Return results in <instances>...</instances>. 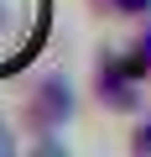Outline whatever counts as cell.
<instances>
[{"label":"cell","mask_w":151,"mask_h":157,"mask_svg":"<svg viewBox=\"0 0 151 157\" xmlns=\"http://www.w3.org/2000/svg\"><path fill=\"white\" fill-rule=\"evenodd\" d=\"M120 52H125V63L135 68V78H146V84H151V21H141L135 37H130Z\"/></svg>","instance_id":"obj_3"},{"label":"cell","mask_w":151,"mask_h":157,"mask_svg":"<svg viewBox=\"0 0 151 157\" xmlns=\"http://www.w3.org/2000/svg\"><path fill=\"white\" fill-rule=\"evenodd\" d=\"M11 147H16V131H11V126H0V152H11Z\"/></svg>","instance_id":"obj_7"},{"label":"cell","mask_w":151,"mask_h":157,"mask_svg":"<svg viewBox=\"0 0 151 157\" xmlns=\"http://www.w3.org/2000/svg\"><path fill=\"white\" fill-rule=\"evenodd\" d=\"M84 6H89V11H94V16H104V0H84Z\"/></svg>","instance_id":"obj_8"},{"label":"cell","mask_w":151,"mask_h":157,"mask_svg":"<svg viewBox=\"0 0 151 157\" xmlns=\"http://www.w3.org/2000/svg\"><path fill=\"white\" fill-rule=\"evenodd\" d=\"M104 16L125 21V26H141V21H151V0H104Z\"/></svg>","instance_id":"obj_4"},{"label":"cell","mask_w":151,"mask_h":157,"mask_svg":"<svg viewBox=\"0 0 151 157\" xmlns=\"http://www.w3.org/2000/svg\"><path fill=\"white\" fill-rule=\"evenodd\" d=\"M89 94L110 115H141L146 110V78H135V68L125 63L120 47H99L94 52V73H89Z\"/></svg>","instance_id":"obj_2"},{"label":"cell","mask_w":151,"mask_h":157,"mask_svg":"<svg viewBox=\"0 0 151 157\" xmlns=\"http://www.w3.org/2000/svg\"><path fill=\"white\" fill-rule=\"evenodd\" d=\"M11 26H16V11H11V0H0V47L11 42Z\"/></svg>","instance_id":"obj_6"},{"label":"cell","mask_w":151,"mask_h":157,"mask_svg":"<svg viewBox=\"0 0 151 157\" xmlns=\"http://www.w3.org/2000/svg\"><path fill=\"white\" fill-rule=\"evenodd\" d=\"M130 152H151V110L135 115V126H130Z\"/></svg>","instance_id":"obj_5"},{"label":"cell","mask_w":151,"mask_h":157,"mask_svg":"<svg viewBox=\"0 0 151 157\" xmlns=\"http://www.w3.org/2000/svg\"><path fill=\"white\" fill-rule=\"evenodd\" d=\"M16 121H21V136L68 131L78 121V84L68 73H57V68L31 73V84L21 89V105H16Z\"/></svg>","instance_id":"obj_1"}]
</instances>
